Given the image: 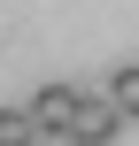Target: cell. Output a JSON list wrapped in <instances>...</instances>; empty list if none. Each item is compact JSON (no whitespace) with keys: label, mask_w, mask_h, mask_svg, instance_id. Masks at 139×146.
<instances>
[{"label":"cell","mask_w":139,"mask_h":146,"mask_svg":"<svg viewBox=\"0 0 139 146\" xmlns=\"http://www.w3.org/2000/svg\"><path fill=\"white\" fill-rule=\"evenodd\" d=\"M108 108H116L124 123L139 115V62H116V69H108Z\"/></svg>","instance_id":"3"},{"label":"cell","mask_w":139,"mask_h":146,"mask_svg":"<svg viewBox=\"0 0 139 146\" xmlns=\"http://www.w3.org/2000/svg\"><path fill=\"white\" fill-rule=\"evenodd\" d=\"M116 131H124V115L108 108V100H77V115H70V131H62V146H116Z\"/></svg>","instance_id":"2"},{"label":"cell","mask_w":139,"mask_h":146,"mask_svg":"<svg viewBox=\"0 0 139 146\" xmlns=\"http://www.w3.org/2000/svg\"><path fill=\"white\" fill-rule=\"evenodd\" d=\"M77 100H85L77 85H39V92L23 100V115H31V131H39V139H62V131H70V115H77Z\"/></svg>","instance_id":"1"},{"label":"cell","mask_w":139,"mask_h":146,"mask_svg":"<svg viewBox=\"0 0 139 146\" xmlns=\"http://www.w3.org/2000/svg\"><path fill=\"white\" fill-rule=\"evenodd\" d=\"M0 146H39L31 115H23V100H8V108H0Z\"/></svg>","instance_id":"4"}]
</instances>
